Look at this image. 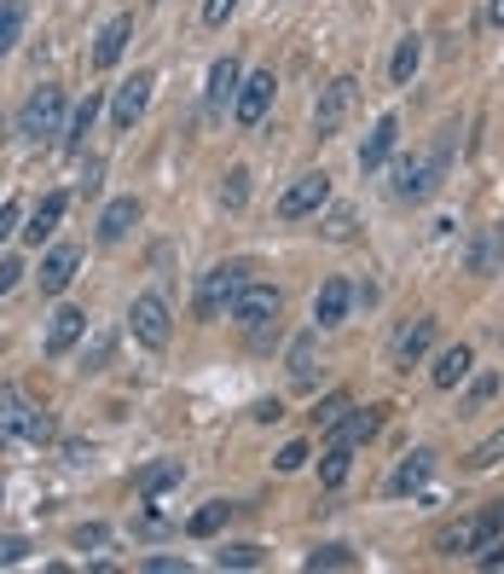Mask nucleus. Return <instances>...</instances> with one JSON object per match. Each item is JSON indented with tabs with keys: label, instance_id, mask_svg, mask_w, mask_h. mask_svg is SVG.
I'll return each instance as SVG.
<instances>
[{
	"label": "nucleus",
	"instance_id": "10",
	"mask_svg": "<svg viewBox=\"0 0 504 574\" xmlns=\"http://www.w3.org/2000/svg\"><path fill=\"white\" fill-rule=\"evenodd\" d=\"M435 331H441L435 319H406V326L395 331V343H389V360H395L400 371H412V366L435 348Z\"/></svg>",
	"mask_w": 504,
	"mask_h": 574
},
{
	"label": "nucleus",
	"instance_id": "38",
	"mask_svg": "<svg viewBox=\"0 0 504 574\" xmlns=\"http://www.w3.org/2000/svg\"><path fill=\"white\" fill-rule=\"evenodd\" d=\"M24 557H29V539H18V534L0 539V569H7V563H24Z\"/></svg>",
	"mask_w": 504,
	"mask_h": 574
},
{
	"label": "nucleus",
	"instance_id": "1",
	"mask_svg": "<svg viewBox=\"0 0 504 574\" xmlns=\"http://www.w3.org/2000/svg\"><path fill=\"white\" fill-rule=\"evenodd\" d=\"M447 157H452V140H441L435 151H412V157H400L389 192L400 197V204H424V197H435V186H441V175H447Z\"/></svg>",
	"mask_w": 504,
	"mask_h": 574
},
{
	"label": "nucleus",
	"instance_id": "40",
	"mask_svg": "<svg viewBox=\"0 0 504 574\" xmlns=\"http://www.w3.org/2000/svg\"><path fill=\"white\" fill-rule=\"evenodd\" d=\"M273 464L284 470V476H290V470H301V464H308V447H301V442H290V447H284V452H279Z\"/></svg>",
	"mask_w": 504,
	"mask_h": 574
},
{
	"label": "nucleus",
	"instance_id": "18",
	"mask_svg": "<svg viewBox=\"0 0 504 574\" xmlns=\"http://www.w3.org/2000/svg\"><path fill=\"white\" fill-rule=\"evenodd\" d=\"M377 430H383V407H365V412H348V418H336V424H331V442H343V447H360V442H372Z\"/></svg>",
	"mask_w": 504,
	"mask_h": 574
},
{
	"label": "nucleus",
	"instance_id": "43",
	"mask_svg": "<svg viewBox=\"0 0 504 574\" xmlns=\"http://www.w3.org/2000/svg\"><path fill=\"white\" fill-rule=\"evenodd\" d=\"M499 395V378L487 371V378H476V390H469V407H481V400H493Z\"/></svg>",
	"mask_w": 504,
	"mask_h": 574
},
{
	"label": "nucleus",
	"instance_id": "29",
	"mask_svg": "<svg viewBox=\"0 0 504 574\" xmlns=\"http://www.w3.org/2000/svg\"><path fill=\"white\" fill-rule=\"evenodd\" d=\"M227 516H232V505L215 499V505H204V511L186 522V534H192V539H209V534H221V528H227Z\"/></svg>",
	"mask_w": 504,
	"mask_h": 574
},
{
	"label": "nucleus",
	"instance_id": "41",
	"mask_svg": "<svg viewBox=\"0 0 504 574\" xmlns=\"http://www.w3.org/2000/svg\"><path fill=\"white\" fill-rule=\"evenodd\" d=\"M12 232H18V204H12V197H0V244H7Z\"/></svg>",
	"mask_w": 504,
	"mask_h": 574
},
{
	"label": "nucleus",
	"instance_id": "25",
	"mask_svg": "<svg viewBox=\"0 0 504 574\" xmlns=\"http://www.w3.org/2000/svg\"><path fill=\"white\" fill-rule=\"evenodd\" d=\"M348 464H354V447L331 442L325 459H319V482H325V487H343V482H348Z\"/></svg>",
	"mask_w": 504,
	"mask_h": 574
},
{
	"label": "nucleus",
	"instance_id": "22",
	"mask_svg": "<svg viewBox=\"0 0 504 574\" xmlns=\"http://www.w3.org/2000/svg\"><path fill=\"white\" fill-rule=\"evenodd\" d=\"M133 221H140V204H133V197H116V204L99 215V244H122Z\"/></svg>",
	"mask_w": 504,
	"mask_h": 574
},
{
	"label": "nucleus",
	"instance_id": "48",
	"mask_svg": "<svg viewBox=\"0 0 504 574\" xmlns=\"http://www.w3.org/2000/svg\"><path fill=\"white\" fill-rule=\"evenodd\" d=\"M487 29H504V0H487Z\"/></svg>",
	"mask_w": 504,
	"mask_h": 574
},
{
	"label": "nucleus",
	"instance_id": "44",
	"mask_svg": "<svg viewBox=\"0 0 504 574\" xmlns=\"http://www.w3.org/2000/svg\"><path fill=\"white\" fill-rule=\"evenodd\" d=\"M476 557H481V569H504V546H499V539H493V546H481Z\"/></svg>",
	"mask_w": 504,
	"mask_h": 574
},
{
	"label": "nucleus",
	"instance_id": "20",
	"mask_svg": "<svg viewBox=\"0 0 504 574\" xmlns=\"http://www.w3.org/2000/svg\"><path fill=\"white\" fill-rule=\"evenodd\" d=\"M429 470H435V452H429V447H417L412 459H406V464H400L395 476H389V494H395V499H406V494H424Z\"/></svg>",
	"mask_w": 504,
	"mask_h": 574
},
{
	"label": "nucleus",
	"instance_id": "19",
	"mask_svg": "<svg viewBox=\"0 0 504 574\" xmlns=\"http://www.w3.org/2000/svg\"><path fill=\"white\" fill-rule=\"evenodd\" d=\"M128 36H133V18H128V12H116V18L99 29V41H93V64H99V71H111V64L122 59Z\"/></svg>",
	"mask_w": 504,
	"mask_h": 574
},
{
	"label": "nucleus",
	"instance_id": "49",
	"mask_svg": "<svg viewBox=\"0 0 504 574\" xmlns=\"http://www.w3.org/2000/svg\"><path fill=\"white\" fill-rule=\"evenodd\" d=\"M256 418H261V424H273V418H284V407H279V400H261Z\"/></svg>",
	"mask_w": 504,
	"mask_h": 574
},
{
	"label": "nucleus",
	"instance_id": "15",
	"mask_svg": "<svg viewBox=\"0 0 504 574\" xmlns=\"http://www.w3.org/2000/svg\"><path fill=\"white\" fill-rule=\"evenodd\" d=\"M81 336H88V314H81V308H59L53 326H47V354L59 360V354H70L81 343Z\"/></svg>",
	"mask_w": 504,
	"mask_h": 574
},
{
	"label": "nucleus",
	"instance_id": "45",
	"mask_svg": "<svg viewBox=\"0 0 504 574\" xmlns=\"http://www.w3.org/2000/svg\"><path fill=\"white\" fill-rule=\"evenodd\" d=\"M145 569H151V574H180L186 563H175V557H145Z\"/></svg>",
	"mask_w": 504,
	"mask_h": 574
},
{
	"label": "nucleus",
	"instance_id": "35",
	"mask_svg": "<svg viewBox=\"0 0 504 574\" xmlns=\"http://www.w3.org/2000/svg\"><path fill=\"white\" fill-rule=\"evenodd\" d=\"M111 546V528L105 522H88V528H76V551H105Z\"/></svg>",
	"mask_w": 504,
	"mask_h": 574
},
{
	"label": "nucleus",
	"instance_id": "3",
	"mask_svg": "<svg viewBox=\"0 0 504 574\" xmlns=\"http://www.w3.org/2000/svg\"><path fill=\"white\" fill-rule=\"evenodd\" d=\"M249 284V267L244 262H227V267H215V273L204 279V291H197V314L204 319H221L232 314V302H238V291Z\"/></svg>",
	"mask_w": 504,
	"mask_h": 574
},
{
	"label": "nucleus",
	"instance_id": "27",
	"mask_svg": "<svg viewBox=\"0 0 504 574\" xmlns=\"http://www.w3.org/2000/svg\"><path fill=\"white\" fill-rule=\"evenodd\" d=\"M180 482V459H163V464H145L140 476H133V487L140 494H163V487H175Z\"/></svg>",
	"mask_w": 504,
	"mask_h": 574
},
{
	"label": "nucleus",
	"instance_id": "28",
	"mask_svg": "<svg viewBox=\"0 0 504 574\" xmlns=\"http://www.w3.org/2000/svg\"><path fill=\"white\" fill-rule=\"evenodd\" d=\"M24 18H29L24 0H0V53H12V41L24 36Z\"/></svg>",
	"mask_w": 504,
	"mask_h": 574
},
{
	"label": "nucleus",
	"instance_id": "32",
	"mask_svg": "<svg viewBox=\"0 0 504 574\" xmlns=\"http://www.w3.org/2000/svg\"><path fill=\"white\" fill-rule=\"evenodd\" d=\"M308 569H313V574H319V569H354V551H348V546H325V551L308 557Z\"/></svg>",
	"mask_w": 504,
	"mask_h": 574
},
{
	"label": "nucleus",
	"instance_id": "2",
	"mask_svg": "<svg viewBox=\"0 0 504 574\" xmlns=\"http://www.w3.org/2000/svg\"><path fill=\"white\" fill-rule=\"evenodd\" d=\"M493 534H504V505H487V511L476 516H464V522H452V528L435 539L447 557H458V551H481V546H493Z\"/></svg>",
	"mask_w": 504,
	"mask_h": 574
},
{
	"label": "nucleus",
	"instance_id": "4",
	"mask_svg": "<svg viewBox=\"0 0 504 574\" xmlns=\"http://www.w3.org/2000/svg\"><path fill=\"white\" fill-rule=\"evenodd\" d=\"M331 204V175L325 168H308V175H296V186L279 197V221H301V215H319Z\"/></svg>",
	"mask_w": 504,
	"mask_h": 574
},
{
	"label": "nucleus",
	"instance_id": "6",
	"mask_svg": "<svg viewBox=\"0 0 504 574\" xmlns=\"http://www.w3.org/2000/svg\"><path fill=\"white\" fill-rule=\"evenodd\" d=\"M279 308H284V296L273 291V284H256V279H249L244 291H238V302H232V319H238L244 331L267 336V326L279 319Z\"/></svg>",
	"mask_w": 504,
	"mask_h": 574
},
{
	"label": "nucleus",
	"instance_id": "21",
	"mask_svg": "<svg viewBox=\"0 0 504 574\" xmlns=\"http://www.w3.org/2000/svg\"><path fill=\"white\" fill-rule=\"evenodd\" d=\"M59 221H64V192H47L41 204H36V215H29L24 239H29V244H47V239L59 232Z\"/></svg>",
	"mask_w": 504,
	"mask_h": 574
},
{
	"label": "nucleus",
	"instance_id": "37",
	"mask_svg": "<svg viewBox=\"0 0 504 574\" xmlns=\"http://www.w3.org/2000/svg\"><path fill=\"white\" fill-rule=\"evenodd\" d=\"M256 563H261L256 546H227L221 551V569H256Z\"/></svg>",
	"mask_w": 504,
	"mask_h": 574
},
{
	"label": "nucleus",
	"instance_id": "39",
	"mask_svg": "<svg viewBox=\"0 0 504 574\" xmlns=\"http://www.w3.org/2000/svg\"><path fill=\"white\" fill-rule=\"evenodd\" d=\"M343 412H348V395H331L325 407L313 412V424H325V430H331V424H336V418H343Z\"/></svg>",
	"mask_w": 504,
	"mask_h": 574
},
{
	"label": "nucleus",
	"instance_id": "34",
	"mask_svg": "<svg viewBox=\"0 0 504 574\" xmlns=\"http://www.w3.org/2000/svg\"><path fill=\"white\" fill-rule=\"evenodd\" d=\"M290 371H296V383H313V336H301L290 348Z\"/></svg>",
	"mask_w": 504,
	"mask_h": 574
},
{
	"label": "nucleus",
	"instance_id": "8",
	"mask_svg": "<svg viewBox=\"0 0 504 574\" xmlns=\"http://www.w3.org/2000/svg\"><path fill=\"white\" fill-rule=\"evenodd\" d=\"M151 88H157V76H151V71H133L122 88H116V99H111V128H116V133H128V128L145 116Z\"/></svg>",
	"mask_w": 504,
	"mask_h": 574
},
{
	"label": "nucleus",
	"instance_id": "30",
	"mask_svg": "<svg viewBox=\"0 0 504 574\" xmlns=\"http://www.w3.org/2000/svg\"><path fill=\"white\" fill-rule=\"evenodd\" d=\"M93 116H99V93H88L76 105V116H70V133H64V145L70 151H81V140H88V128H93Z\"/></svg>",
	"mask_w": 504,
	"mask_h": 574
},
{
	"label": "nucleus",
	"instance_id": "17",
	"mask_svg": "<svg viewBox=\"0 0 504 574\" xmlns=\"http://www.w3.org/2000/svg\"><path fill=\"white\" fill-rule=\"evenodd\" d=\"M76 267H81V256H76V250H70V244H59V250H53V256H47V262H41V296H64V291H70Z\"/></svg>",
	"mask_w": 504,
	"mask_h": 574
},
{
	"label": "nucleus",
	"instance_id": "9",
	"mask_svg": "<svg viewBox=\"0 0 504 574\" xmlns=\"http://www.w3.org/2000/svg\"><path fill=\"white\" fill-rule=\"evenodd\" d=\"M273 71H256V76H244L238 81V99H232V116H238V128H261V116L267 105H273Z\"/></svg>",
	"mask_w": 504,
	"mask_h": 574
},
{
	"label": "nucleus",
	"instance_id": "31",
	"mask_svg": "<svg viewBox=\"0 0 504 574\" xmlns=\"http://www.w3.org/2000/svg\"><path fill=\"white\" fill-rule=\"evenodd\" d=\"M221 204H227V209H244V204H249V168H232V175H227Z\"/></svg>",
	"mask_w": 504,
	"mask_h": 574
},
{
	"label": "nucleus",
	"instance_id": "14",
	"mask_svg": "<svg viewBox=\"0 0 504 574\" xmlns=\"http://www.w3.org/2000/svg\"><path fill=\"white\" fill-rule=\"evenodd\" d=\"M348 302H354L348 279H325V284H319V296H313V326H319V331L343 326V319H348Z\"/></svg>",
	"mask_w": 504,
	"mask_h": 574
},
{
	"label": "nucleus",
	"instance_id": "12",
	"mask_svg": "<svg viewBox=\"0 0 504 574\" xmlns=\"http://www.w3.org/2000/svg\"><path fill=\"white\" fill-rule=\"evenodd\" d=\"M128 326H133V336H140L145 348H168V302L163 296H140L133 314H128Z\"/></svg>",
	"mask_w": 504,
	"mask_h": 574
},
{
	"label": "nucleus",
	"instance_id": "26",
	"mask_svg": "<svg viewBox=\"0 0 504 574\" xmlns=\"http://www.w3.org/2000/svg\"><path fill=\"white\" fill-rule=\"evenodd\" d=\"M417 64H424V41H417V36H406V41L395 47V64H389L395 88H406V81L417 76Z\"/></svg>",
	"mask_w": 504,
	"mask_h": 574
},
{
	"label": "nucleus",
	"instance_id": "42",
	"mask_svg": "<svg viewBox=\"0 0 504 574\" xmlns=\"http://www.w3.org/2000/svg\"><path fill=\"white\" fill-rule=\"evenodd\" d=\"M232 7H238V0H204V24H227Z\"/></svg>",
	"mask_w": 504,
	"mask_h": 574
},
{
	"label": "nucleus",
	"instance_id": "13",
	"mask_svg": "<svg viewBox=\"0 0 504 574\" xmlns=\"http://www.w3.org/2000/svg\"><path fill=\"white\" fill-rule=\"evenodd\" d=\"M395 145H400V116L389 111V116H377L372 140L360 145V168H365V175H377V168H383V163L395 157Z\"/></svg>",
	"mask_w": 504,
	"mask_h": 574
},
{
	"label": "nucleus",
	"instance_id": "16",
	"mask_svg": "<svg viewBox=\"0 0 504 574\" xmlns=\"http://www.w3.org/2000/svg\"><path fill=\"white\" fill-rule=\"evenodd\" d=\"M469 366H476V354H469L464 343H452V348H441V354H435L429 383H435V390H458V383L469 378Z\"/></svg>",
	"mask_w": 504,
	"mask_h": 574
},
{
	"label": "nucleus",
	"instance_id": "36",
	"mask_svg": "<svg viewBox=\"0 0 504 574\" xmlns=\"http://www.w3.org/2000/svg\"><path fill=\"white\" fill-rule=\"evenodd\" d=\"M325 239H336V244H348V239H354V209H331Z\"/></svg>",
	"mask_w": 504,
	"mask_h": 574
},
{
	"label": "nucleus",
	"instance_id": "24",
	"mask_svg": "<svg viewBox=\"0 0 504 574\" xmlns=\"http://www.w3.org/2000/svg\"><path fill=\"white\" fill-rule=\"evenodd\" d=\"M499 256H504V232H499V227H487L481 239H476V250H469V273H493Z\"/></svg>",
	"mask_w": 504,
	"mask_h": 574
},
{
	"label": "nucleus",
	"instance_id": "46",
	"mask_svg": "<svg viewBox=\"0 0 504 574\" xmlns=\"http://www.w3.org/2000/svg\"><path fill=\"white\" fill-rule=\"evenodd\" d=\"M18 273H24V267H18V262H0V296H7V291H12V284H18Z\"/></svg>",
	"mask_w": 504,
	"mask_h": 574
},
{
	"label": "nucleus",
	"instance_id": "47",
	"mask_svg": "<svg viewBox=\"0 0 504 574\" xmlns=\"http://www.w3.org/2000/svg\"><path fill=\"white\" fill-rule=\"evenodd\" d=\"M105 360H111V336H99L93 354H88V366H105Z\"/></svg>",
	"mask_w": 504,
	"mask_h": 574
},
{
	"label": "nucleus",
	"instance_id": "5",
	"mask_svg": "<svg viewBox=\"0 0 504 574\" xmlns=\"http://www.w3.org/2000/svg\"><path fill=\"white\" fill-rule=\"evenodd\" d=\"M59 123H64V88H36L24 99V111H18L24 140H47V133H59Z\"/></svg>",
	"mask_w": 504,
	"mask_h": 574
},
{
	"label": "nucleus",
	"instance_id": "7",
	"mask_svg": "<svg viewBox=\"0 0 504 574\" xmlns=\"http://www.w3.org/2000/svg\"><path fill=\"white\" fill-rule=\"evenodd\" d=\"M354 93H360L354 76H336L331 88H319V105H313V133H319V140H331V133L348 123V111H354Z\"/></svg>",
	"mask_w": 504,
	"mask_h": 574
},
{
	"label": "nucleus",
	"instance_id": "23",
	"mask_svg": "<svg viewBox=\"0 0 504 574\" xmlns=\"http://www.w3.org/2000/svg\"><path fill=\"white\" fill-rule=\"evenodd\" d=\"M238 59H221V64H215V71H209V111L215 116H221L227 111V99H238Z\"/></svg>",
	"mask_w": 504,
	"mask_h": 574
},
{
	"label": "nucleus",
	"instance_id": "33",
	"mask_svg": "<svg viewBox=\"0 0 504 574\" xmlns=\"http://www.w3.org/2000/svg\"><path fill=\"white\" fill-rule=\"evenodd\" d=\"M493 464H504V430L493 435V442H481L476 452H469V470H493Z\"/></svg>",
	"mask_w": 504,
	"mask_h": 574
},
{
	"label": "nucleus",
	"instance_id": "11",
	"mask_svg": "<svg viewBox=\"0 0 504 574\" xmlns=\"http://www.w3.org/2000/svg\"><path fill=\"white\" fill-rule=\"evenodd\" d=\"M0 424L12 435H24V442H47V435H53V424H47L36 407H24L18 390H0Z\"/></svg>",
	"mask_w": 504,
	"mask_h": 574
}]
</instances>
